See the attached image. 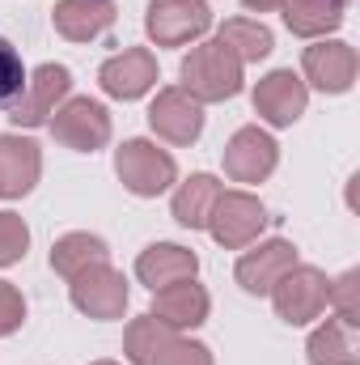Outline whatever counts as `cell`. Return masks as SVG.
<instances>
[{"label":"cell","mask_w":360,"mask_h":365,"mask_svg":"<svg viewBox=\"0 0 360 365\" xmlns=\"http://www.w3.org/2000/svg\"><path fill=\"white\" fill-rule=\"evenodd\" d=\"M242 60L221 43V38H208V43H195L191 47V56H182V93H191L199 106H208V102H229V98H238L242 93Z\"/></svg>","instance_id":"cell-1"},{"label":"cell","mask_w":360,"mask_h":365,"mask_svg":"<svg viewBox=\"0 0 360 365\" xmlns=\"http://www.w3.org/2000/svg\"><path fill=\"white\" fill-rule=\"evenodd\" d=\"M115 175L132 195L153 200V195H162V191H170L179 182V162H174V153H166L153 140L136 136V140H123L115 149Z\"/></svg>","instance_id":"cell-2"},{"label":"cell","mask_w":360,"mask_h":365,"mask_svg":"<svg viewBox=\"0 0 360 365\" xmlns=\"http://www.w3.org/2000/svg\"><path fill=\"white\" fill-rule=\"evenodd\" d=\"M275 314L288 323V327H305L314 319H322L327 302H331V280L322 268H309V264H292L288 272L275 280V289L268 293Z\"/></svg>","instance_id":"cell-3"},{"label":"cell","mask_w":360,"mask_h":365,"mask_svg":"<svg viewBox=\"0 0 360 365\" xmlns=\"http://www.w3.org/2000/svg\"><path fill=\"white\" fill-rule=\"evenodd\" d=\"M268 221L271 217L259 195H250V191H221V200H216V208L208 217V234L225 251H246V247L259 242Z\"/></svg>","instance_id":"cell-4"},{"label":"cell","mask_w":360,"mask_h":365,"mask_svg":"<svg viewBox=\"0 0 360 365\" xmlns=\"http://www.w3.org/2000/svg\"><path fill=\"white\" fill-rule=\"evenodd\" d=\"M144 30L157 47H186L212 30V9L208 0H149Z\"/></svg>","instance_id":"cell-5"},{"label":"cell","mask_w":360,"mask_h":365,"mask_svg":"<svg viewBox=\"0 0 360 365\" xmlns=\"http://www.w3.org/2000/svg\"><path fill=\"white\" fill-rule=\"evenodd\" d=\"M68 93H73V73L64 64H38L26 77L21 98L9 106L13 128H43V123H51V115L64 106Z\"/></svg>","instance_id":"cell-6"},{"label":"cell","mask_w":360,"mask_h":365,"mask_svg":"<svg viewBox=\"0 0 360 365\" xmlns=\"http://www.w3.org/2000/svg\"><path fill=\"white\" fill-rule=\"evenodd\" d=\"M68 297H73V306L81 314L106 323V319H123L132 289H127V276L119 268H110V259H106V264H93V268L73 276L68 280Z\"/></svg>","instance_id":"cell-7"},{"label":"cell","mask_w":360,"mask_h":365,"mask_svg":"<svg viewBox=\"0 0 360 365\" xmlns=\"http://www.w3.org/2000/svg\"><path fill=\"white\" fill-rule=\"evenodd\" d=\"M47 128L64 149L97 153L110 140V110L102 102H93V98H64V106L51 115Z\"/></svg>","instance_id":"cell-8"},{"label":"cell","mask_w":360,"mask_h":365,"mask_svg":"<svg viewBox=\"0 0 360 365\" xmlns=\"http://www.w3.org/2000/svg\"><path fill=\"white\" fill-rule=\"evenodd\" d=\"M356 68H360L356 47L344 43V38H318L301 56V73H305L301 81L322 93H348L356 86Z\"/></svg>","instance_id":"cell-9"},{"label":"cell","mask_w":360,"mask_h":365,"mask_svg":"<svg viewBox=\"0 0 360 365\" xmlns=\"http://www.w3.org/2000/svg\"><path fill=\"white\" fill-rule=\"evenodd\" d=\"M97 86L106 98H119V102H136L157 86V56L149 47H127L119 56H110L102 68H97Z\"/></svg>","instance_id":"cell-10"},{"label":"cell","mask_w":360,"mask_h":365,"mask_svg":"<svg viewBox=\"0 0 360 365\" xmlns=\"http://www.w3.org/2000/svg\"><path fill=\"white\" fill-rule=\"evenodd\" d=\"M221 158H225V175L233 182H263L280 162V145H275L271 132L250 123V128H238L229 136Z\"/></svg>","instance_id":"cell-11"},{"label":"cell","mask_w":360,"mask_h":365,"mask_svg":"<svg viewBox=\"0 0 360 365\" xmlns=\"http://www.w3.org/2000/svg\"><path fill=\"white\" fill-rule=\"evenodd\" d=\"M309 106V86L292 73V68H275L268 77H259L255 86V110L271 128H292Z\"/></svg>","instance_id":"cell-12"},{"label":"cell","mask_w":360,"mask_h":365,"mask_svg":"<svg viewBox=\"0 0 360 365\" xmlns=\"http://www.w3.org/2000/svg\"><path fill=\"white\" fill-rule=\"evenodd\" d=\"M149 128L179 149L195 145L203 136V106L191 93H182L179 86H166V90H157L153 106H149Z\"/></svg>","instance_id":"cell-13"},{"label":"cell","mask_w":360,"mask_h":365,"mask_svg":"<svg viewBox=\"0 0 360 365\" xmlns=\"http://www.w3.org/2000/svg\"><path fill=\"white\" fill-rule=\"evenodd\" d=\"M297 264V247L288 242V238H268V242H259L255 251H246L242 259H238V284L246 289V293H255V297H268L271 289H275V280L288 272Z\"/></svg>","instance_id":"cell-14"},{"label":"cell","mask_w":360,"mask_h":365,"mask_svg":"<svg viewBox=\"0 0 360 365\" xmlns=\"http://www.w3.org/2000/svg\"><path fill=\"white\" fill-rule=\"evenodd\" d=\"M208 310H212V297L203 284L195 280H179V284H166L153 293V319L174 327V331H195L199 323H208Z\"/></svg>","instance_id":"cell-15"},{"label":"cell","mask_w":360,"mask_h":365,"mask_svg":"<svg viewBox=\"0 0 360 365\" xmlns=\"http://www.w3.org/2000/svg\"><path fill=\"white\" fill-rule=\"evenodd\" d=\"M195 272H199V255L179 242H153L136 255V280L149 284L153 293L179 280H195Z\"/></svg>","instance_id":"cell-16"},{"label":"cell","mask_w":360,"mask_h":365,"mask_svg":"<svg viewBox=\"0 0 360 365\" xmlns=\"http://www.w3.org/2000/svg\"><path fill=\"white\" fill-rule=\"evenodd\" d=\"M43 175V153L26 136H0V200H21Z\"/></svg>","instance_id":"cell-17"},{"label":"cell","mask_w":360,"mask_h":365,"mask_svg":"<svg viewBox=\"0 0 360 365\" xmlns=\"http://www.w3.org/2000/svg\"><path fill=\"white\" fill-rule=\"evenodd\" d=\"M179 344H182V331L157 323L153 314L132 319L127 331H123V353H127L132 365H170L174 353H179Z\"/></svg>","instance_id":"cell-18"},{"label":"cell","mask_w":360,"mask_h":365,"mask_svg":"<svg viewBox=\"0 0 360 365\" xmlns=\"http://www.w3.org/2000/svg\"><path fill=\"white\" fill-rule=\"evenodd\" d=\"M115 17H119L115 0H55L51 9L55 34H64L68 43H90L97 34H106Z\"/></svg>","instance_id":"cell-19"},{"label":"cell","mask_w":360,"mask_h":365,"mask_svg":"<svg viewBox=\"0 0 360 365\" xmlns=\"http://www.w3.org/2000/svg\"><path fill=\"white\" fill-rule=\"evenodd\" d=\"M284 26L297 38H327L344 26L348 0H284Z\"/></svg>","instance_id":"cell-20"},{"label":"cell","mask_w":360,"mask_h":365,"mask_svg":"<svg viewBox=\"0 0 360 365\" xmlns=\"http://www.w3.org/2000/svg\"><path fill=\"white\" fill-rule=\"evenodd\" d=\"M221 182L216 175H191L186 182H179V191H174V221H179L182 230H208V217H212V208H216V200H221Z\"/></svg>","instance_id":"cell-21"},{"label":"cell","mask_w":360,"mask_h":365,"mask_svg":"<svg viewBox=\"0 0 360 365\" xmlns=\"http://www.w3.org/2000/svg\"><path fill=\"white\" fill-rule=\"evenodd\" d=\"M305 357H309V365H356L360 357L356 327H348L339 319H327L322 327H314V336L305 344Z\"/></svg>","instance_id":"cell-22"},{"label":"cell","mask_w":360,"mask_h":365,"mask_svg":"<svg viewBox=\"0 0 360 365\" xmlns=\"http://www.w3.org/2000/svg\"><path fill=\"white\" fill-rule=\"evenodd\" d=\"M106 259H110L106 242L97 234H85V230H73V234L55 238V247H51V268L64 280H73L77 272H85L93 264H106Z\"/></svg>","instance_id":"cell-23"},{"label":"cell","mask_w":360,"mask_h":365,"mask_svg":"<svg viewBox=\"0 0 360 365\" xmlns=\"http://www.w3.org/2000/svg\"><path fill=\"white\" fill-rule=\"evenodd\" d=\"M242 64H259V60H268L271 47H275V38H271V30L263 21H250V17H229L225 26H221V34H216Z\"/></svg>","instance_id":"cell-24"},{"label":"cell","mask_w":360,"mask_h":365,"mask_svg":"<svg viewBox=\"0 0 360 365\" xmlns=\"http://www.w3.org/2000/svg\"><path fill=\"white\" fill-rule=\"evenodd\" d=\"M26 64H21V51L9 43V38H0V110H9L21 90H26Z\"/></svg>","instance_id":"cell-25"},{"label":"cell","mask_w":360,"mask_h":365,"mask_svg":"<svg viewBox=\"0 0 360 365\" xmlns=\"http://www.w3.org/2000/svg\"><path fill=\"white\" fill-rule=\"evenodd\" d=\"M30 251V225L17 217V212H0V268H13L21 264Z\"/></svg>","instance_id":"cell-26"},{"label":"cell","mask_w":360,"mask_h":365,"mask_svg":"<svg viewBox=\"0 0 360 365\" xmlns=\"http://www.w3.org/2000/svg\"><path fill=\"white\" fill-rule=\"evenodd\" d=\"M356 289H360V272H344L339 280H331V302L327 306H335V319L348 323V327H360Z\"/></svg>","instance_id":"cell-27"},{"label":"cell","mask_w":360,"mask_h":365,"mask_svg":"<svg viewBox=\"0 0 360 365\" xmlns=\"http://www.w3.org/2000/svg\"><path fill=\"white\" fill-rule=\"evenodd\" d=\"M21 323H26V297H21L9 280H0V340L13 336Z\"/></svg>","instance_id":"cell-28"},{"label":"cell","mask_w":360,"mask_h":365,"mask_svg":"<svg viewBox=\"0 0 360 365\" xmlns=\"http://www.w3.org/2000/svg\"><path fill=\"white\" fill-rule=\"evenodd\" d=\"M170 365H216V361H212V349H208V344L182 336V344H179V353H174V361Z\"/></svg>","instance_id":"cell-29"},{"label":"cell","mask_w":360,"mask_h":365,"mask_svg":"<svg viewBox=\"0 0 360 365\" xmlns=\"http://www.w3.org/2000/svg\"><path fill=\"white\" fill-rule=\"evenodd\" d=\"M250 13H275V9H284V0H242Z\"/></svg>","instance_id":"cell-30"},{"label":"cell","mask_w":360,"mask_h":365,"mask_svg":"<svg viewBox=\"0 0 360 365\" xmlns=\"http://www.w3.org/2000/svg\"><path fill=\"white\" fill-rule=\"evenodd\" d=\"M93 365H119V361H93Z\"/></svg>","instance_id":"cell-31"}]
</instances>
